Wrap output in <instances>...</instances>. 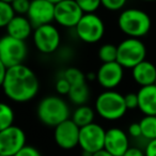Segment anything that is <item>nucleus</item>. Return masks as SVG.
Returning <instances> with one entry per match:
<instances>
[{
  "label": "nucleus",
  "mask_w": 156,
  "mask_h": 156,
  "mask_svg": "<svg viewBox=\"0 0 156 156\" xmlns=\"http://www.w3.org/2000/svg\"><path fill=\"white\" fill-rule=\"evenodd\" d=\"M28 55V47L25 41L5 34L0 37V60L9 67L24 64Z\"/></svg>",
  "instance_id": "7"
},
{
  "label": "nucleus",
  "mask_w": 156,
  "mask_h": 156,
  "mask_svg": "<svg viewBox=\"0 0 156 156\" xmlns=\"http://www.w3.org/2000/svg\"><path fill=\"white\" fill-rule=\"evenodd\" d=\"M94 110L106 121H118L122 119L127 111L124 95L115 90H105L96 98Z\"/></svg>",
  "instance_id": "4"
},
{
  "label": "nucleus",
  "mask_w": 156,
  "mask_h": 156,
  "mask_svg": "<svg viewBox=\"0 0 156 156\" xmlns=\"http://www.w3.org/2000/svg\"><path fill=\"white\" fill-rule=\"evenodd\" d=\"M129 147V138L122 128L111 127L106 130L104 149L113 156H123Z\"/></svg>",
  "instance_id": "15"
},
{
  "label": "nucleus",
  "mask_w": 156,
  "mask_h": 156,
  "mask_svg": "<svg viewBox=\"0 0 156 156\" xmlns=\"http://www.w3.org/2000/svg\"><path fill=\"white\" fill-rule=\"evenodd\" d=\"M92 156H113V155L109 153L108 151H106L105 149H103V150H100V151H98L96 153L92 154Z\"/></svg>",
  "instance_id": "36"
},
{
  "label": "nucleus",
  "mask_w": 156,
  "mask_h": 156,
  "mask_svg": "<svg viewBox=\"0 0 156 156\" xmlns=\"http://www.w3.org/2000/svg\"><path fill=\"white\" fill-rule=\"evenodd\" d=\"M31 0H14L11 3L15 15H27Z\"/></svg>",
  "instance_id": "28"
},
{
  "label": "nucleus",
  "mask_w": 156,
  "mask_h": 156,
  "mask_svg": "<svg viewBox=\"0 0 156 156\" xmlns=\"http://www.w3.org/2000/svg\"><path fill=\"white\" fill-rule=\"evenodd\" d=\"M123 156H145L144 150L138 147H129Z\"/></svg>",
  "instance_id": "34"
},
{
  "label": "nucleus",
  "mask_w": 156,
  "mask_h": 156,
  "mask_svg": "<svg viewBox=\"0 0 156 156\" xmlns=\"http://www.w3.org/2000/svg\"><path fill=\"white\" fill-rule=\"evenodd\" d=\"M132 77L140 87L151 86L156 80V66L152 62L144 60L132 69Z\"/></svg>",
  "instance_id": "17"
},
{
  "label": "nucleus",
  "mask_w": 156,
  "mask_h": 156,
  "mask_svg": "<svg viewBox=\"0 0 156 156\" xmlns=\"http://www.w3.org/2000/svg\"><path fill=\"white\" fill-rule=\"evenodd\" d=\"M15 113L9 104L0 102V132L13 125Z\"/></svg>",
  "instance_id": "22"
},
{
  "label": "nucleus",
  "mask_w": 156,
  "mask_h": 156,
  "mask_svg": "<svg viewBox=\"0 0 156 156\" xmlns=\"http://www.w3.org/2000/svg\"><path fill=\"white\" fill-rule=\"evenodd\" d=\"M154 85H155V86H156V80H155V83H154Z\"/></svg>",
  "instance_id": "40"
},
{
  "label": "nucleus",
  "mask_w": 156,
  "mask_h": 156,
  "mask_svg": "<svg viewBox=\"0 0 156 156\" xmlns=\"http://www.w3.org/2000/svg\"><path fill=\"white\" fill-rule=\"evenodd\" d=\"M14 156H42L40 151L37 147H32V145H25L20 151H18Z\"/></svg>",
  "instance_id": "31"
},
{
  "label": "nucleus",
  "mask_w": 156,
  "mask_h": 156,
  "mask_svg": "<svg viewBox=\"0 0 156 156\" xmlns=\"http://www.w3.org/2000/svg\"><path fill=\"white\" fill-rule=\"evenodd\" d=\"M1 1H5V2H8V3H12L14 0H1Z\"/></svg>",
  "instance_id": "39"
},
{
  "label": "nucleus",
  "mask_w": 156,
  "mask_h": 156,
  "mask_svg": "<svg viewBox=\"0 0 156 156\" xmlns=\"http://www.w3.org/2000/svg\"><path fill=\"white\" fill-rule=\"evenodd\" d=\"M8 71V67L5 65V63L2 61L0 60V87L2 86L3 80H5V74H7Z\"/></svg>",
  "instance_id": "35"
},
{
  "label": "nucleus",
  "mask_w": 156,
  "mask_h": 156,
  "mask_svg": "<svg viewBox=\"0 0 156 156\" xmlns=\"http://www.w3.org/2000/svg\"><path fill=\"white\" fill-rule=\"evenodd\" d=\"M79 130L72 119H67L55 127L54 139L56 144L62 150H73L78 145Z\"/></svg>",
  "instance_id": "12"
},
{
  "label": "nucleus",
  "mask_w": 156,
  "mask_h": 156,
  "mask_svg": "<svg viewBox=\"0 0 156 156\" xmlns=\"http://www.w3.org/2000/svg\"><path fill=\"white\" fill-rule=\"evenodd\" d=\"M147 47L141 39L126 37L117 46V62L124 69H132L145 60Z\"/></svg>",
  "instance_id": "5"
},
{
  "label": "nucleus",
  "mask_w": 156,
  "mask_h": 156,
  "mask_svg": "<svg viewBox=\"0 0 156 156\" xmlns=\"http://www.w3.org/2000/svg\"><path fill=\"white\" fill-rule=\"evenodd\" d=\"M26 145V134L20 126L12 125L0 132V155L14 156Z\"/></svg>",
  "instance_id": "11"
},
{
  "label": "nucleus",
  "mask_w": 156,
  "mask_h": 156,
  "mask_svg": "<svg viewBox=\"0 0 156 156\" xmlns=\"http://www.w3.org/2000/svg\"><path fill=\"white\" fill-rule=\"evenodd\" d=\"M139 124L143 139L147 141L156 139V115H144Z\"/></svg>",
  "instance_id": "21"
},
{
  "label": "nucleus",
  "mask_w": 156,
  "mask_h": 156,
  "mask_svg": "<svg viewBox=\"0 0 156 156\" xmlns=\"http://www.w3.org/2000/svg\"><path fill=\"white\" fill-rule=\"evenodd\" d=\"M98 56L102 63L115 62L117 61V46L110 43L104 44L98 49Z\"/></svg>",
  "instance_id": "24"
},
{
  "label": "nucleus",
  "mask_w": 156,
  "mask_h": 156,
  "mask_svg": "<svg viewBox=\"0 0 156 156\" xmlns=\"http://www.w3.org/2000/svg\"><path fill=\"white\" fill-rule=\"evenodd\" d=\"M32 34L35 48L41 54L51 55L60 47L61 34L55 25L47 24L37 27Z\"/></svg>",
  "instance_id": "8"
},
{
  "label": "nucleus",
  "mask_w": 156,
  "mask_h": 156,
  "mask_svg": "<svg viewBox=\"0 0 156 156\" xmlns=\"http://www.w3.org/2000/svg\"><path fill=\"white\" fill-rule=\"evenodd\" d=\"M83 12L75 0H62L55 5V22L64 28H75Z\"/></svg>",
  "instance_id": "10"
},
{
  "label": "nucleus",
  "mask_w": 156,
  "mask_h": 156,
  "mask_svg": "<svg viewBox=\"0 0 156 156\" xmlns=\"http://www.w3.org/2000/svg\"><path fill=\"white\" fill-rule=\"evenodd\" d=\"M128 136H130L132 138H142V134H141V127L139 122H134L128 126Z\"/></svg>",
  "instance_id": "32"
},
{
  "label": "nucleus",
  "mask_w": 156,
  "mask_h": 156,
  "mask_svg": "<svg viewBox=\"0 0 156 156\" xmlns=\"http://www.w3.org/2000/svg\"><path fill=\"white\" fill-rule=\"evenodd\" d=\"M67 96H69V102L76 106L87 105V102L90 98V90L87 83L71 86V90H69Z\"/></svg>",
  "instance_id": "20"
},
{
  "label": "nucleus",
  "mask_w": 156,
  "mask_h": 156,
  "mask_svg": "<svg viewBox=\"0 0 156 156\" xmlns=\"http://www.w3.org/2000/svg\"><path fill=\"white\" fill-rule=\"evenodd\" d=\"M26 16L34 28L51 24L55 20V5L48 0H31Z\"/></svg>",
  "instance_id": "14"
},
{
  "label": "nucleus",
  "mask_w": 156,
  "mask_h": 156,
  "mask_svg": "<svg viewBox=\"0 0 156 156\" xmlns=\"http://www.w3.org/2000/svg\"><path fill=\"white\" fill-rule=\"evenodd\" d=\"M138 109L144 115H156V86L140 87L137 92Z\"/></svg>",
  "instance_id": "18"
},
{
  "label": "nucleus",
  "mask_w": 156,
  "mask_h": 156,
  "mask_svg": "<svg viewBox=\"0 0 156 156\" xmlns=\"http://www.w3.org/2000/svg\"><path fill=\"white\" fill-rule=\"evenodd\" d=\"M83 14L95 13L101 8V0H75Z\"/></svg>",
  "instance_id": "26"
},
{
  "label": "nucleus",
  "mask_w": 156,
  "mask_h": 156,
  "mask_svg": "<svg viewBox=\"0 0 156 156\" xmlns=\"http://www.w3.org/2000/svg\"><path fill=\"white\" fill-rule=\"evenodd\" d=\"M5 95L15 103H28L35 98L40 90L37 74L25 64L9 67L1 86Z\"/></svg>",
  "instance_id": "1"
},
{
  "label": "nucleus",
  "mask_w": 156,
  "mask_h": 156,
  "mask_svg": "<svg viewBox=\"0 0 156 156\" xmlns=\"http://www.w3.org/2000/svg\"><path fill=\"white\" fill-rule=\"evenodd\" d=\"M31 22L25 15H15L7 26V34L20 41H26L33 33Z\"/></svg>",
  "instance_id": "16"
},
{
  "label": "nucleus",
  "mask_w": 156,
  "mask_h": 156,
  "mask_svg": "<svg viewBox=\"0 0 156 156\" xmlns=\"http://www.w3.org/2000/svg\"><path fill=\"white\" fill-rule=\"evenodd\" d=\"M55 89L59 95H67L69 90H71V85L62 75H60L57 78L56 83H55Z\"/></svg>",
  "instance_id": "29"
},
{
  "label": "nucleus",
  "mask_w": 156,
  "mask_h": 156,
  "mask_svg": "<svg viewBox=\"0 0 156 156\" xmlns=\"http://www.w3.org/2000/svg\"><path fill=\"white\" fill-rule=\"evenodd\" d=\"M124 102H125V106L127 110H134V109L138 108V95H137V93L129 92V93L125 94Z\"/></svg>",
  "instance_id": "30"
},
{
  "label": "nucleus",
  "mask_w": 156,
  "mask_h": 156,
  "mask_svg": "<svg viewBox=\"0 0 156 156\" xmlns=\"http://www.w3.org/2000/svg\"><path fill=\"white\" fill-rule=\"evenodd\" d=\"M96 81L105 90H115L124 78V69L117 62L102 63L96 72Z\"/></svg>",
  "instance_id": "13"
},
{
  "label": "nucleus",
  "mask_w": 156,
  "mask_h": 156,
  "mask_svg": "<svg viewBox=\"0 0 156 156\" xmlns=\"http://www.w3.org/2000/svg\"><path fill=\"white\" fill-rule=\"evenodd\" d=\"M75 33L81 42L86 44H95L104 37L105 23L98 14H83L77 26Z\"/></svg>",
  "instance_id": "6"
},
{
  "label": "nucleus",
  "mask_w": 156,
  "mask_h": 156,
  "mask_svg": "<svg viewBox=\"0 0 156 156\" xmlns=\"http://www.w3.org/2000/svg\"><path fill=\"white\" fill-rule=\"evenodd\" d=\"M37 115L44 125L55 128L69 119L71 110L64 98L58 95H48L42 98L37 104Z\"/></svg>",
  "instance_id": "3"
},
{
  "label": "nucleus",
  "mask_w": 156,
  "mask_h": 156,
  "mask_svg": "<svg viewBox=\"0 0 156 156\" xmlns=\"http://www.w3.org/2000/svg\"><path fill=\"white\" fill-rule=\"evenodd\" d=\"M0 156H2V155H0Z\"/></svg>",
  "instance_id": "41"
},
{
  "label": "nucleus",
  "mask_w": 156,
  "mask_h": 156,
  "mask_svg": "<svg viewBox=\"0 0 156 156\" xmlns=\"http://www.w3.org/2000/svg\"><path fill=\"white\" fill-rule=\"evenodd\" d=\"M94 118H95V110L88 105L77 106V108L72 113V120L78 127H83L93 123Z\"/></svg>",
  "instance_id": "19"
},
{
  "label": "nucleus",
  "mask_w": 156,
  "mask_h": 156,
  "mask_svg": "<svg viewBox=\"0 0 156 156\" xmlns=\"http://www.w3.org/2000/svg\"><path fill=\"white\" fill-rule=\"evenodd\" d=\"M61 75L69 81L71 86H76L87 83L86 81L87 80V76L83 74V72L81 69H77V67H67L66 69H64L62 72Z\"/></svg>",
  "instance_id": "23"
},
{
  "label": "nucleus",
  "mask_w": 156,
  "mask_h": 156,
  "mask_svg": "<svg viewBox=\"0 0 156 156\" xmlns=\"http://www.w3.org/2000/svg\"><path fill=\"white\" fill-rule=\"evenodd\" d=\"M14 16H15V12L11 3L0 0V29L7 28V26Z\"/></svg>",
  "instance_id": "25"
},
{
  "label": "nucleus",
  "mask_w": 156,
  "mask_h": 156,
  "mask_svg": "<svg viewBox=\"0 0 156 156\" xmlns=\"http://www.w3.org/2000/svg\"><path fill=\"white\" fill-rule=\"evenodd\" d=\"M145 156H156V139L147 141L144 147Z\"/></svg>",
  "instance_id": "33"
},
{
  "label": "nucleus",
  "mask_w": 156,
  "mask_h": 156,
  "mask_svg": "<svg viewBox=\"0 0 156 156\" xmlns=\"http://www.w3.org/2000/svg\"><path fill=\"white\" fill-rule=\"evenodd\" d=\"M106 130L98 123H91L80 127L78 145L81 151L88 154H94L100 150L104 149Z\"/></svg>",
  "instance_id": "9"
},
{
  "label": "nucleus",
  "mask_w": 156,
  "mask_h": 156,
  "mask_svg": "<svg viewBox=\"0 0 156 156\" xmlns=\"http://www.w3.org/2000/svg\"><path fill=\"white\" fill-rule=\"evenodd\" d=\"M127 3V0H101V5L104 9L110 12H117L123 10Z\"/></svg>",
  "instance_id": "27"
},
{
  "label": "nucleus",
  "mask_w": 156,
  "mask_h": 156,
  "mask_svg": "<svg viewBox=\"0 0 156 156\" xmlns=\"http://www.w3.org/2000/svg\"><path fill=\"white\" fill-rule=\"evenodd\" d=\"M48 1H50V2H52L54 5H56V3L60 2V1H62V0H48Z\"/></svg>",
  "instance_id": "37"
},
{
  "label": "nucleus",
  "mask_w": 156,
  "mask_h": 156,
  "mask_svg": "<svg viewBox=\"0 0 156 156\" xmlns=\"http://www.w3.org/2000/svg\"><path fill=\"white\" fill-rule=\"evenodd\" d=\"M118 27L127 37L141 39L149 34L152 28L151 16L137 8L124 9L118 17Z\"/></svg>",
  "instance_id": "2"
},
{
  "label": "nucleus",
  "mask_w": 156,
  "mask_h": 156,
  "mask_svg": "<svg viewBox=\"0 0 156 156\" xmlns=\"http://www.w3.org/2000/svg\"><path fill=\"white\" fill-rule=\"evenodd\" d=\"M140 1H143V2H155L156 0H140Z\"/></svg>",
  "instance_id": "38"
}]
</instances>
